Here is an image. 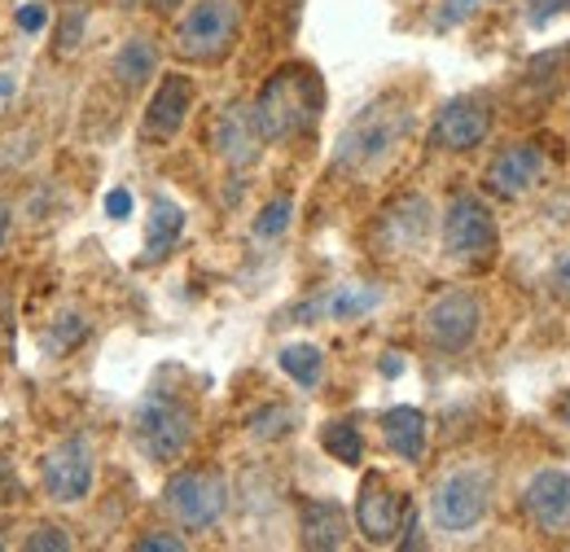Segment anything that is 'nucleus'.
I'll return each instance as SVG.
<instances>
[{
  "instance_id": "nucleus-1",
  "label": "nucleus",
  "mask_w": 570,
  "mask_h": 552,
  "mask_svg": "<svg viewBox=\"0 0 570 552\" xmlns=\"http://www.w3.org/2000/svg\"><path fill=\"white\" fill-rule=\"evenodd\" d=\"M321 110H325V83L307 62L277 67L259 83V92L250 101V119H255L264 145L307 137L321 124Z\"/></svg>"
},
{
  "instance_id": "nucleus-2",
  "label": "nucleus",
  "mask_w": 570,
  "mask_h": 552,
  "mask_svg": "<svg viewBox=\"0 0 570 552\" xmlns=\"http://www.w3.org/2000/svg\"><path fill=\"white\" fill-rule=\"evenodd\" d=\"M409 132H413V106L400 92H382L343 128V137L334 145V167L352 176L377 171L409 140Z\"/></svg>"
},
{
  "instance_id": "nucleus-3",
  "label": "nucleus",
  "mask_w": 570,
  "mask_h": 552,
  "mask_svg": "<svg viewBox=\"0 0 570 552\" xmlns=\"http://www.w3.org/2000/svg\"><path fill=\"white\" fill-rule=\"evenodd\" d=\"M242 22H246L242 0H194L171 31V53L194 67H219L233 58L242 40Z\"/></svg>"
},
{
  "instance_id": "nucleus-4",
  "label": "nucleus",
  "mask_w": 570,
  "mask_h": 552,
  "mask_svg": "<svg viewBox=\"0 0 570 552\" xmlns=\"http://www.w3.org/2000/svg\"><path fill=\"white\" fill-rule=\"evenodd\" d=\"M198 434V413L171 395V391H149L137 413H132V443L149 465H176L194 447Z\"/></svg>"
},
{
  "instance_id": "nucleus-5",
  "label": "nucleus",
  "mask_w": 570,
  "mask_h": 552,
  "mask_svg": "<svg viewBox=\"0 0 570 552\" xmlns=\"http://www.w3.org/2000/svg\"><path fill=\"white\" fill-rule=\"evenodd\" d=\"M492 513V470L456 465L430 486V522L443 535H470Z\"/></svg>"
},
{
  "instance_id": "nucleus-6",
  "label": "nucleus",
  "mask_w": 570,
  "mask_h": 552,
  "mask_svg": "<svg viewBox=\"0 0 570 552\" xmlns=\"http://www.w3.org/2000/svg\"><path fill=\"white\" fill-rule=\"evenodd\" d=\"M163 509L180 531L203 535L228 513V479L215 465H185L163 486Z\"/></svg>"
},
{
  "instance_id": "nucleus-7",
  "label": "nucleus",
  "mask_w": 570,
  "mask_h": 552,
  "mask_svg": "<svg viewBox=\"0 0 570 552\" xmlns=\"http://www.w3.org/2000/svg\"><path fill=\"white\" fill-rule=\"evenodd\" d=\"M443 255L452 264H492L500 250V228L492 207L479 194H452L439 219Z\"/></svg>"
},
{
  "instance_id": "nucleus-8",
  "label": "nucleus",
  "mask_w": 570,
  "mask_h": 552,
  "mask_svg": "<svg viewBox=\"0 0 570 552\" xmlns=\"http://www.w3.org/2000/svg\"><path fill=\"white\" fill-rule=\"evenodd\" d=\"M422 338L439 355H461L470 351L479 329H483V298L465 285H448L422 307Z\"/></svg>"
},
{
  "instance_id": "nucleus-9",
  "label": "nucleus",
  "mask_w": 570,
  "mask_h": 552,
  "mask_svg": "<svg viewBox=\"0 0 570 552\" xmlns=\"http://www.w3.org/2000/svg\"><path fill=\"white\" fill-rule=\"evenodd\" d=\"M40 486L62 509L83 504L97 486V447L83 434H67L62 443H53L40 461Z\"/></svg>"
},
{
  "instance_id": "nucleus-10",
  "label": "nucleus",
  "mask_w": 570,
  "mask_h": 552,
  "mask_svg": "<svg viewBox=\"0 0 570 552\" xmlns=\"http://www.w3.org/2000/svg\"><path fill=\"white\" fill-rule=\"evenodd\" d=\"M409 513H413L409 495H400L386 474H364V483L356 491V509H352V522H356L364 544H373V549L400 544V531H404Z\"/></svg>"
},
{
  "instance_id": "nucleus-11",
  "label": "nucleus",
  "mask_w": 570,
  "mask_h": 552,
  "mask_svg": "<svg viewBox=\"0 0 570 552\" xmlns=\"http://www.w3.org/2000/svg\"><path fill=\"white\" fill-rule=\"evenodd\" d=\"M497 128V110L483 92H461L452 101L439 106L434 124H430V145L439 154H474Z\"/></svg>"
},
{
  "instance_id": "nucleus-12",
  "label": "nucleus",
  "mask_w": 570,
  "mask_h": 552,
  "mask_svg": "<svg viewBox=\"0 0 570 552\" xmlns=\"http://www.w3.org/2000/svg\"><path fill=\"white\" fill-rule=\"evenodd\" d=\"M430 228H434V210H430L426 198L422 194H400L373 219V246L386 259H413L430 241Z\"/></svg>"
},
{
  "instance_id": "nucleus-13",
  "label": "nucleus",
  "mask_w": 570,
  "mask_h": 552,
  "mask_svg": "<svg viewBox=\"0 0 570 552\" xmlns=\"http://www.w3.org/2000/svg\"><path fill=\"white\" fill-rule=\"evenodd\" d=\"M194 79L185 70H171L158 79V88L149 92L145 101V115H141V140L149 145H167V140L180 137V128L189 124V110H194Z\"/></svg>"
},
{
  "instance_id": "nucleus-14",
  "label": "nucleus",
  "mask_w": 570,
  "mask_h": 552,
  "mask_svg": "<svg viewBox=\"0 0 570 552\" xmlns=\"http://www.w3.org/2000/svg\"><path fill=\"white\" fill-rule=\"evenodd\" d=\"M544 176V149L535 140H509L497 149V158L483 171V189L500 203H518L522 194H531Z\"/></svg>"
},
{
  "instance_id": "nucleus-15",
  "label": "nucleus",
  "mask_w": 570,
  "mask_h": 552,
  "mask_svg": "<svg viewBox=\"0 0 570 552\" xmlns=\"http://www.w3.org/2000/svg\"><path fill=\"white\" fill-rule=\"evenodd\" d=\"M522 518L540 535H570V474L540 470L522 486Z\"/></svg>"
},
{
  "instance_id": "nucleus-16",
  "label": "nucleus",
  "mask_w": 570,
  "mask_h": 552,
  "mask_svg": "<svg viewBox=\"0 0 570 552\" xmlns=\"http://www.w3.org/2000/svg\"><path fill=\"white\" fill-rule=\"evenodd\" d=\"M212 145L228 167H237V171H242V167H255L259 154H264V137H259V128H255V119H250V106H228V110H219V119H215V128H212Z\"/></svg>"
},
{
  "instance_id": "nucleus-17",
  "label": "nucleus",
  "mask_w": 570,
  "mask_h": 552,
  "mask_svg": "<svg viewBox=\"0 0 570 552\" xmlns=\"http://www.w3.org/2000/svg\"><path fill=\"white\" fill-rule=\"evenodd\" d=\"M347 509L338 500H303L298 504V544L312 552H334L347 544Z\"/></svg>"
},
{
  "instance_id": "nucleus-18",
  "label": "nucleus",
  "mask_w": 570,
  "mask_h": 552,
  "mask_svg": "<svg viewBox=\"0 0 570 552\" xmlns=\"http://www.w3.org/2000/svg\"><path fill=\"white\" fill-rule=\"evenodd\" d=\"M382 443L404 461V465H422L430 447V421L413 404H395L382 413Z\"/></svg>"
},
{
  "instance_id": "nucleus-19",
  "label": "nucleus",
  "mask_w": 570,
  "mask_h": 552,
  "mask_svg": "<svg viewBox=\"0 0 570 552\" xmlns=\"http://www.w3.org/2000/svg\"><path fill=\"white\" fill-rule=\"evenodd\" d=\"M185 233V210L180 203H171L167 194H158L149 203V219H145V250H141V264H158L171 255V246L180 241Z\"/></svg>"
},
{
  "instance_id": "nucleus-20",
  "label": "nucleus",
  "mask_w": 570,
  "mask_h": 552,
  "mask_svg": "<svg viewBox=\"0 0 570 552\" xmlns=\"http://www.w3.org/2000/svg\"><path fill=\"white\" fill-rule=\"evenodd\" d=\"M158 75V45L149 36H132L115 49L110 58V79L124 88V92H141L145 83Z\"/></svg>"
},
{
  "instance_id": "nucleus-21",
  "label": "nucleus",
  "mask_w": 570,
  "mask_h": 552,
  "mask_svg": "<svg viewBox=\"0 0 570 552\" xmlns=\"http://www.w3.org/2000/svg\"><path fill=\"white\" fill-rule=\"evenodd\" d=\"M277 364H282V373L298 386V391H316V386H321V377H325V351H321V346H312V343L282 346Z\"/></svg>"
},
{
  "instance_id": "nucleus-22",
  "label": "nucleus",
  "mask_w": 570,
  "mask_h": 552,
  "mask_svg": "<svg viewBox=\"0 0 570 552\" xmlns=\"http://www.w3.org/2000/svg\"><path fill=\"white\" fill-rule=\"evenodd\" d=\"M298 430V413L282 404V400H273V404H264V408H255V413L246 416V434L255 438V443H282Z\"/></svg>"
},
{
  "instance_id": "nucleus-23",
  "label": "nucleus",
  "mask_w": 570,
  "mask_h": 552,
  "mask_svg": "<svg viewBox=\"0 0 570 552\" xmlns=\"http://www.w3.org/2000/svg\"><path fill=\"white\" fill-rule=\"evenodd\" d=\"M377 303H382V289L377 285H343V289L325 294V316H334V321H360Z\"/></svg>"
},
{
  "instance_id": "nucleus-24",
  "label": "nucleus",
  "mask_w": 570,
  "mask_h": 552,
  "mask_svg": "<svg viewBox=\"0 0 570 552\" xmlns=\"http://www.w3.org/2000/svg\"><path fill=\"white\" fill-rule=\"evenodd\" d=\"M88 316L83 312H62V316H53L49 321V329L40 334V351L45 355H71L75 346L88 338Z\"/></svg>"
},
{
  "instance_id": "nucleus-25",
  "label": "nucleus",
  "mask_w": 570,
  "mask_h": 552,
  "mask_svg": "<svg viewBox=\"0 0 570 552\" xmlns=\"http://www.w3.org/2000/svg\"><path fill=\"white\" fill-rule=\"evenodd\" d=\"M321 447L338 461V465H360L364 461V434H360L352 421H330L321 430Z\"/></svg>"
},
{
  "instance_id": "nucleus-26",
  "label": "nucleus",
  "mask_w": 570,
  "mask_h": 552,
  "mask_svg": "<svg viewBox=\"0 0 570 552\" xmlns=\"http://www.w3.org/2000/svg\"><path fill=\"white\" fill-rule=\"evenodd\" d=\"M83 36H88V9L83 4L62 9L58 22H53V49H58V58H71L75 49L83 45Z\"/></svg>"
},
{
  "instance_id": "nucleus-27",
  "label": "nucleus",
  "mask_w": 570,
  "mask_h": 552,
  "mask_svg": "<svg viewBox=\"0 0 570 552\" xmlns=\"http://www.w3.org/2000/svg\"><path fill=\"white\" fill-rule=\"evenodd\" d=\"M289 219H294V198H289V194L268 198V203H264V210L255 215V237H259V241L282 237L285 228H289Z\"/></svg>"
},
{
  "instance_id": "nucleus-28",
  "label": "nucleus",
  "mask_w": 570,
  "mask_h": 552,
  "mask_svg": "<svg viewBox=\"0 0 570 552\" xmlns=\"http://www.w3.org/2000/svg\"><path fill=\"white\" fill-rule=\"evenodd\" d=\"M27 552H67L71 549V535H67V526H53V522H36L22 540H18Z\"/></svg>"
},
{
  "instance_id": "nucleus-29",
  "label": "nucleus",
  "mask_w": 570,
  "mask_h": 552,
  "mask_svg": "<svg viewBox=\"0 0 570 552\" xmlns=\"http://www.w3.org/2000/svg\"><path fill=\"white\" fill-rule=\"evenodd\" d=\"M132 549L137 552H185L189 544H185L176 531H145V535L132 540Z\"/></svg>"
},
{
  "instance_id": "nucleus-30",
  "label": "nucleus",
  "mask_w": 570,
  "mask_h": 552,
  "mask_svg": "<svg viewBox=\"0 0 570 552\" xmlns=\"http://www.w3.org/2000/svg\"><path fill=\"white\" fill-rule=\"evenodd\" d=\"M479 4H483V0H443V4H439V13H434V27H439V31H448V27L465 22Z\"/></svg>"
},
{
  "instance_id": "nucleus-31",
  "label": "nucleus",
  "mask_w": 570,
  "mask_h": 552,
  "mask_svg": "<svg viewBox=\"0 0 570 552\" xmlns=\"http://www.w3.org/2000/svg\"><path fill=\"white\" fill-rule=\"evenodd\" d=\"M549 285H553V294L570 307V250H562V255L553 259V268H549Z\"/></svg>"
},
{
  "instance_id": "nucleus-32",
  "label": "nucleus",
  "mask_w": 570,
  "mask_h": 552,
  "mask_svg": "<svg viewBox=\"0 0 570 552\" xmlns=\"http://www.w3.org/2000/svg\"><path fill=\"white\" fill-rule=\"evenodd\" d=\"M527 18H531V27H544L549 18H558V13H570V0H527Z\"/></svg>"
},
{
  "instance_id": "nucleus-33",
  "label": "nucleus",
  "mask_w": 570,
  "mask_h": 552,
  "mask_svg": "<svg viewBox=\"0 0 570 552\" xmlns=\"http://www.w3.org/2000/svg\"><path fill=\"white\" fill-rule=\"evenodd\" d=\"M18 27H22L27 36H40V31L49 27V9H45V4H36V0H31V4H22V9H18Z\"/></svg>"
},
{
  "instance_id": "nucleus-34",
  "label": "nucleus",
  "mask_w": 570,
  "mask_h": 552,
  "mask_svg": "<svg viewBox=\"0 0 570 552\" xmlns=\"http://www.w3.org/2000/svg\"><path fill=\"white\" fill-rule=\"evenodd\" d=\"M106 215H110V219H128V215H132V194H128V189H110V194H106Z\"/></svg>"
},
{
  "instance_id": "nucleus-35",
  "label": "nucleus",
  "mask_w": 570,
  "mask_h": 552,
  "mask_svg": "<svg viewBox=\"0 0 570 552\" xmlns=\"http://www.w3.org/2000/svg\"><path fill=\"white\" fill-rule=\"evenodd\" d=\"M18 491H22V486L13 483L9 465H0V504H13V500H18Z\"/></svg>"
},
{
  "instance_id": "nucleus-36",
  "label": "nucleus",
  "mask_w": 570,
  "mask_h": 552,
  "mask_svg": "<svg viewBox=\"0 0 570 552\" xmlns=\"http://www.w3.org/2000/svg\"><path fill=\"white\" fill-rule=\"evenodd\" d=\"M9 233H13V207H9V198H0V246L9 241Z\"/></svg>"
},
{
  "instance_id": "nucleus-37",
  "label": "nucleus",
  "mask_w": 570,
  "mask_h": 552,
  "mask_svg": "<svg viewBox=\"0 0 570 552\" xmlns=\"http://www.w3.org/2000/svg\"><path fill=\"white\" fill-rule=\"evenodd\" d=\"M382 373H386V377H400V373H404V364H400V355H395V351H391V355H382Z\"/></svg>"
},
{
  "instance_id": "nucleus-38",
  "label": "nucleus",
  "mask_w": 570,
  "mask_h": 552,
  "mask_svg": "<svg viewBox=\"0 0 570 552\" xmlns=\"http://www.w3.org/2000/svg\"><path fill=\"white\" fill-rule=\"evenodd\" d=\"M145 4H149L154 13H176V9L185 4V0H145Z\"/></svg>"
},
{
  "instance_id": "nucleus-39",
  "label": "nucleus",
  "mask_w": 570,
  "mask_h": 552,
  "mask_svg": "<svg viewBox=\"0 0 570 552\" xmlns=\"http://www.w3.org/2000/svg\"><path fill=\"white\" fill-rule=\"evenodd\" d=\"M558 421H562V425L570 430V391L562 395V400H558Z\"/></svg>"
},
{
  "instance_id": "nucleus-40",
  "label": "nucleus",
  "mask_w": 570,
  "mask_h": 552,
  "mask_svg": "<svg viewBox=\"0 0 570 552\" xmlns=\"http://www.w3.org/2000/svg\"><path fill=\"white\" fill-rule=\"evenodd\" d=\"M67 4H83V0H67Z\"/></svg>"
}]
</instances>
